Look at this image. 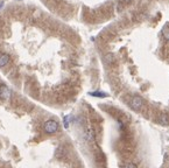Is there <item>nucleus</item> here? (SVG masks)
<instances>
[{
	"instance_id": "1",
	"label": "nucleus",
	"mask_w": 169,
	"mask_h": 168,
	"mask_svg": "<svg viewBox=\"0 0 169 168\" xmlns=\"http://www.w3.org/2000/svg\"><path fill=\"white\" fill-rule=\"evenodd\" d=\"M43 130L46 133L48 134H53V133H56L58 131V123L56 120H53V119H49L43 125Z\"/></svg>"
},
{
	"instance_id": "2",
	"label": "nucleus",
	"mask_w": 169,
	"mask_h": 168,
	"mask_svg": "<svg viewBox=\"0 0 169 168\" xmlns=\"http://www.w3.org/2000/svg\"><path fill=\"white\" fill-rule=\"evenodd\" d=\"M130 106L134 110H140L141 107L144 106V99L139 96H134L132 97V99L130 100Z\"/></svg>"
},
{
	"instance_id": "3",
	"label": "nucleus",
	"mask_w": 169,
	"mask_h": 168,
	"mask_svg": "<svg viewBox=\"0 0 169 168\" xmlns=\"http://www.w3.org/2000/svg\"><path fill=\"white\" fill-rule=\"evenodd\" d=\"M11 97V90L6 85H0V99L7 100Z\"/></svg>"
},
{
	"instance_id": "4",
	"label": "nucleus",
	"mask_w": 169,
	"mask_h": 168,
	"mask_svg": "<svg viewBox=\"0 0 169 168\" xmlns=\"http://www.w3.org/2000/svg\"><path fill=\"white\" fill-rule=\"evenodd\" d=\"M9 62V55L8 54H0V68L5 67Z\"/></svg>"
},
{
	"instance_id": "5",
	"label": "nucleus",
	"mask_w": 169,
	"mask_h": 168,
	"mask_svg": "<svg viewBox=\"0 0 169 168\" xmlns=\"http://www.w3.org/2000/svg\"><path fill=\"white\" fill-rule=\"evenodd\" d=\"M159 123H160L161 125H164V126L169 125V115H167V113H162V115L159 117Z\"/></svg>"
},
{
	"instance_id": "6",
	"label": "nucleus",
	"mask_w": 169,
	"mask_h": 168,
	"mask_svg": "<svg viewBox=\"0 0 169 168\" xmlns=\"http://www.w3.org/2000/svg\"><path fill=\"white\" fill-rule=\"evenodd\" d=\"M162 35H163V38L166 39V40H168L169 41V26H164L163 27V29H162Z\"/></svg>"
},
{
	"instance_id": "7",
	"label": "nucleus",
	"mask_w": 169,
	"mask_h": 168,
	"mask_svg": "<svg viewBox=\"0 0 169 168\" xmlns=\"http://www.w3.org/2000/svg\"><path fill=\"white\" fill-rule=\"evenodd\" d=\"M90 95H91V96H93V97H101V98H104V97H108V93H105V92H100V91L90 92Z\"/></svg>"
},
{
	"instance_id": "8",
	"label": "nucleus",
	"mask_w": 169,
	"mask_h": 168,
	"mask_svg": "<svg viewBox=\"0 0 169 168\" xmlns=\"http://www.w3.org/2000/svg\"><path fill=\"white\" fill-rule=\"evenodd\" d=\"M124 168H138V166L135 165V163H133V162H128V163H126Z\"/></svg>"
},
{
	"instance_id": "9",
	"label": "nucleus",
	"mask_w": 169,
	"mask_h": 168,
	"mask_svg": "<svg viewBox=\"0 0 169 168\" xmlns=\"http://www.w3.org/2000/svg\"><path fill=\"white\" fill-rule=\"evenodd\" d=\"M68 120H69V117H65V118H64V127H65V129L69 127V122H68Z\"/></svg>"
},
{
	"instance_id": "10",
	"label": "nucleus",
	"mask_w": 169,
	"mask_h": 168,
	"mask_svg": "<svg viewBox=\"0 0 169 168\" xmlns=\"http://www.w3.org/2000/svg\"><path fill=\"white\" fill-rule=\"evenodd\" d=\"M121 1H123V2H127V4H128V2H132L133 0H121Z\"/></svg>"
}]
</instances>
